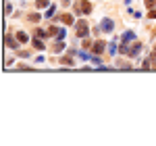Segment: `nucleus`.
Returning a JSON list of instances; mask_svg holds the SVG:
<instances>
[{
	"label": "nucleus",
	"instance_id": "20e7f679",
	"mask_svg": "<svg viewBox=\"0 0 156 146\" xmlns=\"http://www.w3.org/2000/svg\"><path fill=\"white\" fill-rule=\"evenodd\" d=\"M60 19H62V23H65V25H73V23H75V19H73V15H69V13H65V15H62Z\"/></svg>",
	"mask_w": 156,
	"mask_h": 146
},
{
	"label": "nucleus",
	"instance_id": "f257e3e1",
	"mask_svg": "<svg viewBox=\"0 0 156 146\" xmlns=\"http://www.w3.org/2000/svg\"><path fill=\"white\" fill-rule=\"evenodd\" d=\"M75 29H77V36H79V38H85V36H87V31H90V27H87V21H85V19L77 21V23H75Z\"/></svg>",
	"mask_w": 156,
	"mask_h": 146
},
{
	"label": "nucleus",
	"instance_id": "9b49d317",
	"mask_svg": "<svg viewBox=\"0 0 156 146\" xmlns=\"http://www.w3.org/2000/svg\"><path fill=\"white\" fill-rule=\"evenodd\" d=\"M36 6H37V9H46V6H50V4H48V0H37Z\"/></svg>",
	"mask_w": 156,
	"mask_h": 146
},
{
	"label": "nucleus",
	"instance_id": "f8f14e48",
	"mask_svg": "<svg viewBox=\"0 0 156 146\" xmlns=\"http://www.w3.org/2000/svg\"><path fill=\"white\" fill-rule=\"evenodd\" d=\"M108 52H110V54H117V42H110V44H108Z\"/></svg>",
	"mask_w": 156,
	"mask_h": 146
},
{
	"label": "nucleus",
	"instance_id": "6e6552de",
	"mask_svg": "<svg viewBox=\"0 0 156 146\" xmlns=\"http://www.w3.org/2000/svg\"><path fill=\"white\" fill-rule=\"evenodd\" d=\"M131 40H135V34H133V31H127V34L123 36V42H131Z\"/></svg>",
	"mask_w": 156,
	"mask_h": 146
},
{
	"label": "nucleus",
	"instance_id": "4468645a",
	"mask_svg": "<svg viewBox=\"0 0 156 146\" xmlns=\"http://www.w3.org/2000/svg\"><path fill=\"white\" fill-rule=\"evenodd\" d=\"M62 48H65V46H62V44H54V48H52V52H56V54H58V52H62Z\"/></svg>",
	"mask_w": 156,
	"mask_h": 146
},
{
	"label": "nucleus",
	"instance_id": "6ab92c4d",
	"mask_svg": "<svg viewBox=\"0 0 156 146\" xmlns=\"http://www.w3.org/2000/svg\"><path fill=\"white\" fill-rule=\"evenodd\" d=\"M62 63H65V65H73V61L69 59V57H65V59H62Z\"/></svg>",
	"mask_w": 156,
	"mask_h": 146
},
{
	"label": "nucleus",
	"instance_id": "f03ea898",
	"mask_svg": "<svg viewBox=\"0 0 156 146\" xmlns=\"http://www.w3.org/2000/svg\"><path fill=\"white\" fill-rule=\"evenodd\" d=\"M100 27H102V29H104V31H112V29H115V23H112V19H102V23H100Z\"/></svg>",
	"mask_w": 156,
	"mask_h": 146
},
{
	"label": "nucleus",
	"instance_id": "0eeeda50",
	"mask_svg": "<svg viewBox=\"0 0 156 146\" xmlns=\"http://www.w3.org/2000/svg\"><path fill=\"white\" fill-rule=\"evenodd\" d=\"M4 42H6L11 48H17V42H15V38H12V36H6V38H4Z\"/></svg>",
	"mask_w": 156,
	"mask_h": 146
},
{
	"label": "nucleus",
	"instance_id": "dca6fc26",
	"mask_svg": "<svg viewBox=\"0 0 156 146\" xmlns=\"http://www.w3.org/2000/svg\"><path fill=\"white\" fill-rule=\"evenodd\" d=\"M146 6H148V9H154V6H156V0H146Z\"/></svg>",
	"mask_w": 156,
	"mask_h": 146
},
{
	"label": "nucleus",
	"instance_id": "9d476101",
	"mask_svg": "<svg viewBox=\"0 0 156 146\" xmlns=\"http://www.w3.org/2000/svg\"><path fill=\"white\" fill-rule=\"evenodd\" d=\"M54 13H56V6H54V4H50V6H48V11H46V15H44V17H52Z\"/></svg>",
	"mask_w": 156,
	"mask_h": 146
},
{
	"label": "nucleus",
	"instance_id": "39448f33",
	"mask_svg": "<svg viewBox=\"0 0 156 146\" xmlns=\"http://www.w3.org/2000/svg\"><path fill=\"white\" fill-rule=\"evenodd\" d=\"M79 11H81V13H85V15H87V13L92 11V4H90L87 0H83V2L79 4Z\"/></svg>",
	"mask_w": 156,
	"mask_h": 146
},
{
	"label": "nucleus",
	"instance_id": "a211bd4d",
	"mask_svg": "<svg viewBox=\"0 0 156 146\" xmlns=\"http://www.w3.org/2000/svg\"><path fill=\"white\" fill-rule=\"evenodd\" d=\"M148 17H150V19H156V9H150V13H148Z\"/></svg>",
	"mask_w": 156,
	"mask_h": 146
},
{
	"label": "nucleus",
	"instance_id": "423d86ee",
	"mask_svg": "<svg viewBox=\"0 0 156 146\" xmlns=\"http://www.w3.org/2000/svg\"><path fill=\"white\" fill-rule=\"evenodd\" d=\"M94 52H96V54H100V52H104V42H96V44H94Z\"/></svg>",
	"mask_w": 156,
	"mask_h": 146
},
{
	"label": "nucleus",
	"instance_id": "f3484780",
	"mask_svg": "<svg viewBox=\"0 0 156 146\" xmlns=\"http://www.w3.org/2000/svg\"><path fill=\"white\" fill-rule=\"evenodd\" d=\"M62 38H65V29H58L56 31V40H62Z\"/></svg>",
	"mask_w": 156,
	"mask_h": 146
},
{
	"label": "nucleus",
	"instance_id": "7ed1b4c3",
	"mask_svg": "<svg viewBox=\"0 0 156 146\" xmlns=\"http://www.w3.org/2000/svg\"><path fill=\"white\" fill-rule=\"evenodd\" d=\"M140 52H142V44H140V42H135L133 46H129V52H127V54H129V57H137Z\"/></svg>",
	"mask_w": 156,
	"mask_h": 146
},
{
	"label": "nucleus",
	"instance_id": "ddd939ff",
	"mask_svg": "<svg viewBox=\"0 0 156 146\" xmlns=\"http://www.w3.org/2000/svg\"><path fill=\"white\" fill-rule=\"evenodd\" d=\"M34 46H36L37 50H44V44H42V42L37 40V36H36V40H34Z\"/></svg>",
	"mask_w": 156,
	"mask_h": 146
},
{
	"label": "nucleus",
	"instance_id": "1a4fd4ad",
	"mask_svg": "<svg viewBox=\"0 0 156 146\" xmlns=\"http://www.w3.org/2000/svg\"><path fill=\"white\" fill-rule=\"evenodd\" d=\"M17 40L23 44V42H27V34H23V31H17Z\"/></svg>",
	"mask_w": 156,
	"mask_h": 146
},
{
	"label": "nucleus",
	"instance_id": "2eb2a0df",
	"mask_svg": "<svg viewBox=\"0 0 156 146\" xmlns=\"http://www.w3.org/2000/svg\"><path fill=\"white\" fill-rule=\"evenodd\" d=\"M36 36H40V38H46V36H48V31H44V29H36Z\"/></svg>",
	"mask_w": 156,
	"mask_h": 146
}]
</instances>
